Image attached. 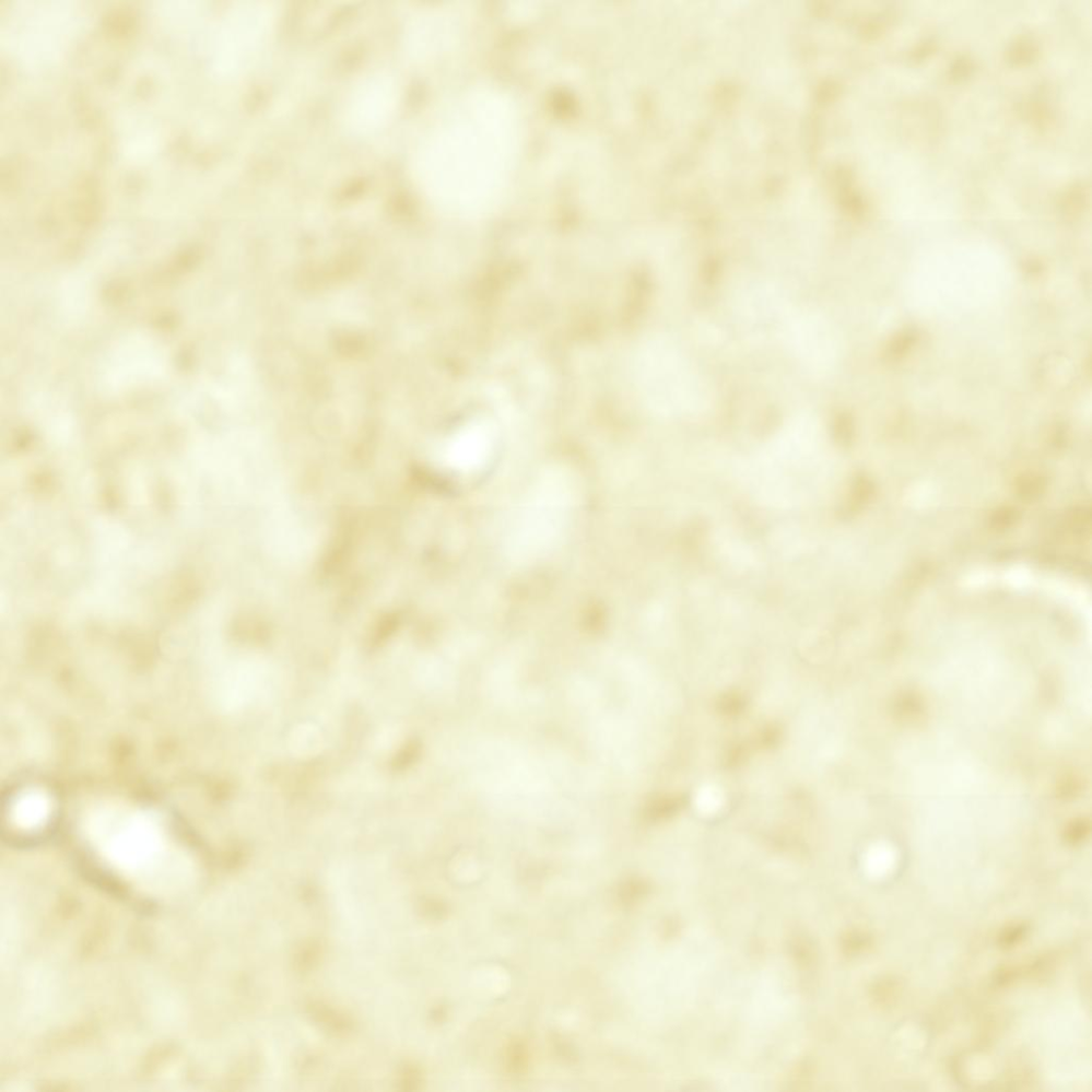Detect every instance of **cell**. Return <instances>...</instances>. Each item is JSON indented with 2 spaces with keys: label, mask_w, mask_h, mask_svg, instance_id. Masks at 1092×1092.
<instances>
[{
  "label": "cell",
  "mask_w": 1092,
  "mask_h": 1092,
  "mask_svg": "<svg viewBox=\"0 0 1092 1092\" xmlns=\"http://www.w3.org/2000/svg\"><path fill=\"white\" fill-rule=\"evenodd\" d=\"M86 833L105 860L140 883L161 885L186 871L160 821L144 809L117 804L93 808Z\"/></svg>",
  "instance_id": "1"
},
{
  "label": "cell",
  "mask_w": 1092,
  "mask_h": 1092,
  "mask_svg": "<svg viewBox=\"0 0 1092 1092\" xmlns=\"http://www.w3.org/2000/svg\"><path fill=\"white\" fill-rule=\"evenodd\" d=\"M503 114L490 104L440 139L432 173L458 197H477L496 185L509 136Z\"/></svg>",
  "instance_id": "2"
},
{
  "label": "cell",
  "mask_w": 1092,
  "mask_h": 1092,
  "mask_svg": "<svg viewBox=\"0 0 1092 1092\" xmlns=\"http://www.w3.org/2000/svg\"><path fill=\"white\" fill-rule=\"evenodd\" d=\"M512 533L511 548L528 558L544 553L556 543L570 521L575 488L567 474H546L524 502Z\"/></svg>",
  "instance_id": "3"
},
{
  "label": "cell",
  "mask_w": 1092,
  "mask_h": 1092,
  "mask_svg": "<svg viewBox=\"0 0 1092 1092\" xmlns=\"http://www.w3.org/2000/svg\"><path fill=\"white\" fill-rule=\"evenodd\" d=\"M496 443L495 429L486 421L465 427L451 446V460L463 471H476L489 459Z\"/></svg>",
  "instance_id": "4"
},
{
  "label": "cell",
  "mask_w": 1092,
  "mask_h": 1092,
  "mask_svg": "<svg viewBox=\"0 0 1092 1092\" xmlns=\"http://www.w3.org/2000/svg\"><path fill=\"white\" fill-rule=\"evenodd\" d=\"M51 813L49 797L40 791L22 794L12 807L14 823L25 830L41 827Z\"/></svg>",
  "instance_id": "5"
},
{
  "label": "cell",
  "mask_w": 1092,
  "mask_h": 1092,
  "mask_svg": "<svg viewBox=\"0 0 1092 1092\" xmlns=\"http://www.w3.org/2000/svg\"><path fill=\"white\" fill-rule=\"evenodd\" d=\"M1062 201L1065 213L1074 215L1083 208L1087 201L1086 188L1082 185H1075L1065 194Z\"/></svg>",
  "instance_id": "6"
},
{
  "label": "cell",
  "mask_w": 1092,
  "mask_h": 1092,
  "mask_svg": "<svg viewBox=\"0 0 1092 1092\" xmlns=\"http://www.w3.org/2000/svg\"><path fill=\"white\" fill-rule=\"evenodd\" d=\"M1037 53V47L1034 42L1023 39L1013 44L1009 50V58L1015 64H1026L1031 61Z\"/></svg>",
  "instance_id": "7"
},
{
  "label": "cell",
  "mask_w": 1092,
  "mask_h": 1092,
  "mask_svg": "<svg viewBox=\"0 0 1092 1092\" xmlns=\"http://www.w3.org/2000/svg\"><path fill=\"white\" fill-rule=\"evenodd\" d=\"M972 72V63L967 58H960L952 66V75L957 79H964Z\"/></svg>",
  "instance_id": "8"
},
{
  "label": "cell",
  "mask_w": 1092,
  "mask_h": 1092,
  "mask_svg": "<svg viewBox=\"0 0 1092 1092\" xmlns=\"http://www.w3.org/2000/svg\"><path fill=\"white\" fill-rule=\"evenodd\" d=\"M1023 935V930L1014 929L1006 933L1003 938V942L1007 945L1014 944L1018 939Z\"/></svg>",
  "instance_id": "9"
}]
</instances>
